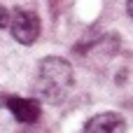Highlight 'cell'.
<instances>
[{
	"mask_svg": "<svg viewBox=\"0 0 133 133\" xmlns=\"http://www.w3.org/2000/svg\"><path fill=\"white\" fill-rule=\"evenodd\" d=\"M75 84V72L72 65L61 58V56H47L37 65V77H35V94L44 103H61L70 94Z\"/></svg>",
	"mask_w": 133,
	"mask_h": 133,
	"instance_id": "obj_1",
	"label": "cell"
},
{
	"mask_svg": "<svg viewBox=\"0 0 133 133\" xmlns=\"http://www.w3.org/2000/svg\"><path fill=\"white\" fill-rule=\"evenodd\" d=\"M40 28H42V23H40V16L35 9H30V7H14L12 9L9 30L19 44H33L40 35Z\"/></svg>",
	"mask_w": 133,
	"mask_h": 133,
	"instance_id": "obj_2",
	"label": "cell"
},
{
	"mask_svg": "<svg viewBox=\"0 0 133 133\" xmlns=\"http://www.w3.org/2000/svg\"><path fill=\"white\" fill-rule=\"evenodd\" d=\"M82 133H126V119L119 112H101L84 124Z\"/></svg>",
	"mask_w": 133,
	"mask_h": 133,
	"instance_id": "obj_3",
	"label": "cell"
},
{
	"mask_svg": "<svg viewBox=\"0 0 133 133\" xmlns=\"http://www.w3.org/2000/svg\"><path fill=\"white\" fill-rule=\"evenodd\" d=\"M7 108L14 115V119L21 122V124H35L40 119V103L33 101V98L12 96V98H7Z\"/></svg>",
	"mask_w": 133,
	"mask_h": 133,
	"instance_id": "obj_4",
	"label": "cell"
},
{
	"mask_svg": "<svg viewBox=\"0 0 133 133\" xmlns=\"http://www.w3.org/2000/svg\"><path fill=\"white\" fill-rule=\"evenodd\" d=\"M9 19H12V12L0 7V28H9Z\"/></svg>",
	"mask_w": 133,
	"mask_h": 133,
	"instance_id": "obj_5",
	"label": "cell"
},
{
	"mask_svg": "<svg viewBox=\"0 0 133 133\" xmlns=\"http://www.w3.org/2000/svg\"><path fill=\"white\" fill-rule=\"evenodd\" d=\"M126 12H129V16L133 19V0H126Z\"/></svg>",
	"mask_w": 133,
	"mask_h": 133,
	"instance_id": "obj_6",
	"label": "cell"
}]
</instances>
